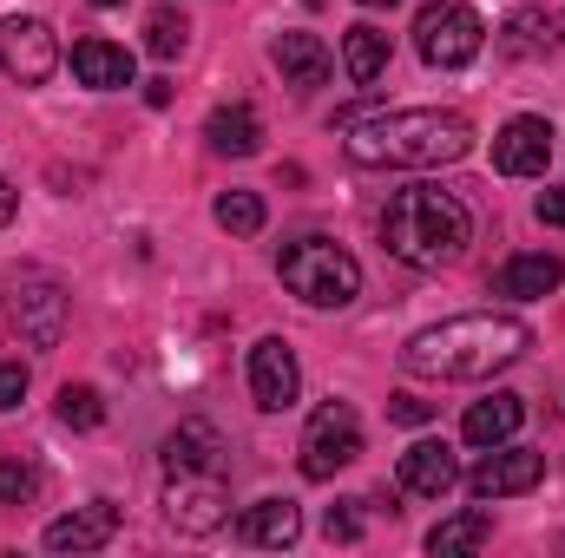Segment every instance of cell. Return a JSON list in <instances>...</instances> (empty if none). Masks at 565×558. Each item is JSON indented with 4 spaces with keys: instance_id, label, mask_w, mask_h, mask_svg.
I'll list each match as a JSON object with an SVG mask.
<instances>
[{
    "instance_id": "cell-22",
    "label": "cell",
    "mask_w": 565,
    "mask_h": 558,
    "mask_svg": "<svg viewBox=\"0 0 565 558\" xmlns=\"http://www.w3.org/2000/svg\"><path fill=\"white\" fill-rule=\"evenodd\" d=\"M277 66L289 86H322L329 73H335V60H329V46L316 40V33H282L277 40Z\"/></svg>"
},
{
    "instance_id": "cell-16",
    "label": "cell",
    "mask_w": 565,
    "mask_h": 558,
    "mask_svg": "<svg viewBox=\"0 0 565 558\" xmlns=\"http://www.w3.org/2000/svg\"><path fill=\"white\" fill-rule=\"evenodd\" d=\"M73 73L93 93H119V86H132V53L99 40V33H86V40H73Z\"/></svg>"
},
{
    "instance_id": "cell-6",
    "label": "cell",
    "mask_w": 565,
    "mask_h": 558,
    "mask_svg": "<svg viewBox=\"0 0 565 558\" xmlns=\"http://www.w3.org/2000/svg\"><path fill=\"white\" fill-rule=\"evenodd\" d=\"M362 453V420L349 401H322L302 427V480H335Z\"/></svg>"
},
{
    "instance_id": "cell-1",
    "label": "cell",
    "mask_w": 565,
    "mask_h": 558,
    "mask_svg": "<svg viewBox=\"0 0 565 558\" xmlns=\"http://www.w3.org/2000/svg\"><path fill=\"white\" fill-rule=\"evenodd\" d=\"M349 139V164L362 171H434V164H454L473 151V126L460 112H440V106H402V112H342L335 119Z\"/></svg>"
},
{
    "instance_id": "cell-19",
    "label": "cell",
    "mask_w": 565,
    "mask_h": 558,
    "mask_svg": "<svg viewBox=\"0 0 565 558\" xmlns=\"http://www.w3.org/2000/svg\"><path fill=\"white\" fill-rule=\"evenodd\" d=\"M520 420H526V401H520V395H487V401H473V408H467L460 433H467L473 447H500V440H513V433H520Z\"/></svg>"
},
{
    "instance_id": "cell-5",
    "label": "cell",
    "mask_w": 565,
    "mask_h": 558,
    "mask_svg": "<svg viewBox=\"0 0 565 558\" xmlns=\"http://www.w3.org/2000/svg\"><path fill=\"white\" fill-rule=\"evenodd\" d=\"M415 46H422L427 66L454 73V66L480 60L487 26H480V13H473V7H460V0H434V7H422V20H415Z\"/></svg>"
},
{
    "instance_id": "cell-11",
    "label": "cell",
    "mask_w": 565,
    "mask_h": 558,
    "mask_svg": "<svg viewBox=\"0 0 565 558\" xmlns=\"http://www.w3.org/2000/svg\"><path fill=\"white\" fill-rule=\"evenodd\" d=\"M296 395H302V368H296L289 342L282 335H264L250 348V401L264 415H282V408H296Z\"/></svg>"
},
{
    "instance_id": "cell-25",
    "label": "cell",
    "mask_w": 565,
    "mask_h": 558,
    "mask_svg": "<svg viewBox=\"0 0 565 558\" xmlns=\"http://www.w3.org/2000/svg\"><path fill=\"white\" fill-rule=\"evenodd\" d=\"M217 224H224L231 237H257V230H264V197H257V191H224V197H217Z\"/></svg>"
},
{
    "instance_id": "cell-14",
    "label": "cell",
    "mask_w": 565,
    "mask_h": 558,
    "mask_svg": "<svg viewBox=\"0 0 565 558\" xmlns=\"http://www.w3.org/2000/svg\"><path fill=\"white\" fill-rule=\"evenodd\" d=\"M113 533H119V506L93 500V506H79V513L46 526V552H99V546H113Z\"/></svg>"
},
{
    "instance_id": "cell-9",
    "label": "cell",
    "mask_w": 565,
    "mask_h": 558,
    "mask_svg": "<svg viewBox=\"0 0 565 558\" xmlns=\"http://www.w3.org/2000/svg\"><path fill=\"white\" fill-rule=\"evenodd\" d=\"M164 519L191 539L217 533L231 519V493H224V473H171L164 486Z\"/></svg>"
},
{
    "instance_id": "cell-24",
    "label": "cell",
    "mask_w": 565,
    "mask_h": 558,
    "mask_svg": "<svg viewBox=\"0 0 565 558\" xmlns=\"http://www.w3.org/2000/svg\"><path fill=\"white\" fill-rule=\"evenodd\" d=\"M487 539H493V519H487L480 506H467V513H454V519H440V526L427 533V552H440V558L447 552H480Z\"/></svg>"
},
{
    "instance_id": "cell-31",
    "label": "cell",
    "mask_w": 565,
    "mask_h": 558,
    "mask_svg": "<svg viewBox=\"0 0 565 558\" xmlns=\"http://www.w3.org/2000/svg\"><path fill=\"white\" fill-rule=\"evenodd\" d=\"M388 420H402V427H427V420H434V401H422V395H388Z\"/></svg>"
},
{
    "instance_id": "cell-32",
    "label": "cell",
    "mask_w": 565,
    "mask_h": 558,
    "mask_svg": "<svg viewBox=\"0 0 565 558\" xmlns=\"http://www.w3.org/2000/svg\"><path fill=\"white\" fill-rule=\"evenodd\" d=\"M540 224H559V230H565V184L540 191Z\"/></svg>"
},
{
    "instance_id": "cell-10",
    "label": "cell",
    "mask_w": 565,
    "mask_h": 558,
    "mask_svg": "<svg viewBox=\"0 0 565 558\" xmlns=\"http://www.w3.org/2000/svg\"><path fill=\"white\" fill-rule=\"evenodd\" d=\"M540 480H546V453L500 440V447L467 473V493H473V500H513V493H533Z\"/></svg>"
},
{
    "instance_id": "cell-2",
    "label": "cell",
    "mask_w": 565,
    "mask_h": 558,
    "mask_svg": "<svg viewBox=\"0 0 565 558\" xmlns=\"http://www.w3.org/2000/svg\"><path fill=\"white\" fill-rule=\"evenodd\" d=\"M526 348H533V329L520 315H447L402 348V368L415 382H487L513 368Z\"/></svg>"
},
{
    "instance_id": "cell-13",
    "label": "cell",
    "mask_w": 565,
    "mask_h": 558,
    "mask_svg": "<svg viewBox=\"0 0 565 558\" xmlns=\"http://www.w3.org/2000/svg\"><path fill=\"white\" fill-rule=\"evenodd\" d=\"M460 486V460L447 453V440H415L408 453H402V493H415V500H447Z\"/></svg>"
},
{
    "instance_id": "cell-23",
    "label": "cell",
    "mask_w": 565,
    "mask_h": 558,
    "mask_svg": "<svg viewBox=\"0 0 565 558\" xmlns=\"http://www.w3.org/2000/svg\"><path fill=\"white\" fill-rule=\"evenodd\" d=\"M342 66H349L355 86H375L388 73V33L382 26H349L342 33Z\"/></svg>"
},
{
    "instance_id": "cell-20",
    "label": "cell",
    "mask_w": 565,
    "mask_h": 558,
    "mask_svg": "<svg viewBox=\"0 0 565 558\" xmlns=\"http://www.w3.org/2000/svg\"><path fill=\"white\" fill-rule=\"evenodd\" d=\"M204 139L217 144L224 158H250V151L264 144V119H257V112L237 99V106H217V112L204 119Z\"/></svg>"
},
{
    "instance_id": "cell-35",
    "label": "cell",
    "mask_w": 565,
    "mask_h": 558,
    "mask_svg": "<svg viewBox=\"0 0 565 558\" xmlns=\"http://www.w3.org/2000/svg\"><path fill=\"white\" fill-rule=\"evenodd\" d=\"M93 7H126V0H93Z\"/></svg>"
},
{
    "instance_id": "cell-30",
    "label": "cell",
    "mask_w": 565,
    "mask_h": 558,
    "mask_svg": "<svg viewBox=\"0 0 565 558\" xmlns=\"http://www.w3.org/2000/svg\"><path fill=\"white\" fill-rule=\"evenodd\" d=\"M26 401V362L20 355H0V415Z\"/></svg>"
},
{
    "instance_id": "cell-7",
    "label": "cell",
    "mask_w": 565,
    "mask_h": 558,
    "mask_svg": "<svg viewBox=\"0 0 565 558\" xmlns=\"http://www.w3.org/2000/svg\"><path fill=\"white\" fill-rule=\"evenodd\" d=\"M0 73H7L13 86H46V79L60 73V40H53V26L33 20V13H7V20H0Z\"/></svg>"
},
{
    "instance_id": "cell-8",
    "label": "cell",
    "mask_w": 565,
    "mask_h": 558,
    "mask_svg": "<svg viewBox=\"0 0 565 558\" xmlns=\"http://www.w3.org/2000/svg\"><path fill=\"white\" fill-rule=\"evenodd\" d=\"M7 315H13V329H20V335H26L33 348H60V335H66V315H73V302H66V289H60L53 277L26 270V277H13Z\"/></svg>"
},
{
    "instance_id": "cell-21",
    "label": "cell",
    "mask_w": 565,
    "mask_h": 558,
    "mask_svg": "<svg viewBox=\"0 0 565 558\" xmlns=\"http://www.w3.org/2000/svg\"><path fill=\"white\" fill-rule=\"evenodd\" d=\"M500 33H507V53H526V60H533V53H559L565 46V26H559L553 7H520Z\"/></svg>"
},
{
    "instance_id": "cell-4",
    "label": "cell",
    "mask_w": 565,
    "mask_h": 558,
    "mask_svg": "<svg viewBox=\"0 0 565 558\" xmlns=\"http://www.w3.org/2000/svg\"><path fill=\"white\" fill-rule=\"evenodd\" d=\"M277 277H282V289L302 296L309 309H349V302L362 296V264H355L342 244H329V237H296V244H282Z\"/></svg>"
},
{
    "instance_id": "cell-3",
    "label": "cell",
    "mask_w": 565,
    "mask_h": 558,
    "mask_svg": "<svg viewBox=\"0 0 565 558\" xmlns=\"http://www.w3.org/2000/svg\"><path fill=\"white\" fill-rule=\"evenodd\" d=\"M382 244L408 270H447L473 244V211L454 191H440V184H408L382 211Z\"/></svg>"
},
{
    "instance_id": "cell-28",
    "label": "cell",
    "mask_w": 565,
    "mask_h": 558,
    "mask_svg": "<svg viewBox=\"0 0 565 558\" xmlns=\"http://www.w3.org/2000/svg\"><path fill=\"white\" fill-rule=\"evenodd\" d=\"M40 493V466L26 460H0V506H26Z\"/></svg>"
},
{
    "instance_id": "cell-18",
    "label": "cell",
    "mask_w": 565,
    "mask_h": 558,
    "mask_svg": "<svg viewBox=\"0 0 565 558\" xmlns=\"http://www.w3.org/2000/svg\"><path fill=\"white\" fill-rule=\"evenodd\" d=\"M559 257L553 250H526V257H507L500 264V277H493V289L500 296H513V302H540V296H553L559 289Z\"/></svg>"
},
{
    "instance_id": "cell-15",
    "label": "cell",
    "mask_w": 565,
    "mask_h": 558,
    "mask_svg": "<svg viewBox=\"0 0 565 558\" xmlns=\"http://www.w3.org/2000/svg\"><path fill=\"white\" fill-rule=\"evenodd\" d=\"M224 433L211 420H178L171 440H164V466L171 473H224Z\"/></svg>"
},
{
    "instance_id": "cell-33",
    "label": "cell",
    "mask_w": 565,
    "mask_h": 558,
    "mask_svg": "<svg viewBox=\"0 0 565 558\" xmlns=\"http://www.w3.org/2000/svg\"><path fill=\"white\" fill-rule=\"evenodd\" d=\"M0 224H13V184H7V171H0Z\"/></svg>"
},
{
    "instance_id": "cell-34",
    "label": "cell",
    "mask_w": 565,
    "mask_h": 558,
    "mask_svg": "<svg viewBox=\"0 0 565 558\" xmlns=\"http://www.w3.org/2000/svg\"><path fill=\"white\" fill-rule=\"evenodd\" d=\"M362 7H402V0H362Z\"/></svg>"
},
{
    "instance_id": "cell-12",
    "label": "cell",
    "mask_w": 565,
    "mask_h": 558,
    "mask_svg": "<svg viewBox=\"0 0 565 558\" xmlns=\"http://www.w3.org/2000/svg\"><path fill=\"white\" fill-rule=\"evenodd\" d=\"M553 164V126L546 119H507L493 139V171L507 178H540Z\"/></svg>"
},
{
    "instance_id": "cell-29",
    "label": "cell",
    "mask_w": 565,
    "mask_h": 558,
    "mask_svg": "<svg viewBox=\"0 0 565 558\" xmlns=\"http://www.w3.org/2000/svg\"><path fill=\"white\" fill-rule=\"evenodd\" d=\"M362 500H342V506H329V519H322V533L329 539H342V546H355L362 539V513H355Z\"/></svg>"
},
{
    "instance_id": "cell-27",
    "label": "cell",
    "mask_w": 565,
    "mask_h": 558,
    "mask_svg": "<svg viewBox=\"0 0 565 558\" xmlns=\"http://www.w3.org/2000/svg\"><path fill=\"white\" fill-rule=\"evenodd\" d=\"M184 40H191V33H184V13H178V7H158V13L145 20V46H151L158 60H178Z\"/></svg>"
},
{
    "instance_id": "cell-17",
    "label": "cell",
    "mask_w": 565,
    "mask_h": 558,
    "mask_svg": "<svg viewBox=\"0 0 565 558\" xmlns=\"http://www.w3.org/2000/svg\"><path fill=\"white\" fill-rule=\"evenodd\" d=\"M237 533H244V546L282 552V546H296V539H302V506H296V500H257V506H244Z\"/></svg>"
},
{
    "instance_id": "cell-26",
    "label": "cell",
    "mask_w": 565,
    "mask_h": 558,
    "mask_svg": "<svg viewBox=\"0 0 565 558\" xmlns=\"http://www.w3.org/2000/svg\"><path fill=\"white\" fill-rule=\"evenodd\" d=\"M60 420H66V427H79V433H93V427L106 420L99 388H86V382H66V388H60Z\"/></svg>"
}]
</instances>
